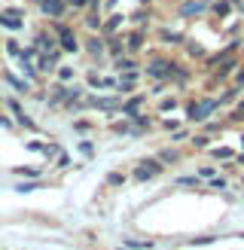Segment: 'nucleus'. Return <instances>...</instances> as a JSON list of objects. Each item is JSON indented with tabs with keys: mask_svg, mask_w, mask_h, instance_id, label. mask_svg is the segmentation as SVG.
Instances as JSON below:
<instances>
[{
	"mask_svg": "<svg viewBox=\"0 0 244 250\" xmlns=\"http://www.w3.org/2000/svg\"><path fill=\"white\" fill-rule=\"evenodd\" d=\"M162 162L159 159H143L141 162V168H134V180H150V177H156V174H162Z\"/></svg>",
	"mask_w": 244,
	"mask_h": 250,
	"instance_id": "nucleus-4",
	"label": "nucleus"
},
{
	"mask_svg": "<svg viewBox=\"0 0 244 250\" xmlns=\"http://www.w3.org/2000/svg\"><path fill=\"white\" fill-rule=\"evenodd\" d=\"M235 162H241V165H244V153H241V156H235Z\"/></svg>",
	"mask_w": 244,
	"mask_h": 250,
	"instance_id": "nucleus-43",
	"label": "nucleus"
},
{
	"mask_svg": "<svg viewBox=\"0 0 244 250\" xmlns=\"http://www.w3.org/2000/svg\"><path fill=\"white\" fill-rule=\"evenodd\" d=\"M125 247H131V250H153V241H134V238H128Z\"/></svg>",
	"mask_w": 244,
	"mask_h": 250,
	"instance_id": "nucleus-28",
	"label": "nucleus"
},
{
	"mask_svg": "<svg viewBox=\"0 0 244 250\" xmlns=\"http://www.w3.org/2000/svg\"><path fill=\"white\" fill-rule=\"evenodd\" d=\"M85 49H89L92 58H104V43H101V37H92V40L85 43Z\"/></svg>",
	"mask_w": 244,
	"mask_h": 250,
	"instance_id": "nucleus-11",
	"label": "nucleus"
},
{
	"mask_svg": "<svg viewBox=\"0 0 244 250\" xmlns=\"http://www.w3.org/2000/svg\"><path fill=\"white\" fill-rule=\"evenodd\" d=\"M55 73H58V80H61V83L73 80V67H70V64H58V70H55Z\"/></svg>",
	"mask_w": 244,
	"mask_h": 250,
	"instance_id": "nucleus-25",
	"label": "nucleus"
},
{
	"mask_svg": "<svg viewBox=\"0 0 244 250\" xmlns=\"http://www.w3.org/2000/svg\"><path fill=\"white\" fill-rule=\"evenodd\" d=\"M128 122H134L138 128H146V125H150V116H146V113H141V110H138V113H131V116H128Z\"/></svg>",
	"mask_w": 244,
	"mask_h": 250,
	"instance_id": "nucleus-23",
	"label": "nucleus"
},
{
	"mask_svg": "<svg viewBox=\"0 0 244 250\" xmlns=\"http://www.w3.org/2000/svg\"><path fill=\"white\" fill-rule=\"evenodd\" d=\"M85 28H92V31H101L104 28L101 19H98V9H89V16H85Z\"/></svg>",
	"mask_w": 244,
	"mask_h": 250,
	"instance_id": "nucleus-20",
	"label": "nucleus"
},
{
	"mask_svg": "<svg viewBox=\"0 0 244 250\" xmlns=\"http://www.w3.org/2000/svg\"><path fill=\"white\" fill-rule=\"evenodd\" d=\"M49 92H52V98H49L52 104H64L67 101V89H64V85H52Z\"/></svg>",
	"mask_w": 244,
	"mask_h": 250,
	"instance_id": "nucleus-16",
	"label": "nucleus"
},
{
	"mask_svg": "<svg viewBox=\"0 0 244 250\" xmlns=\"http://www.w3.org/2000/svg\"><path fill=\"white\" fill-rule=\"evenodd\" d=\"M16 189H19V192H31V189H37V183H19Z\"/></svg>",
	"mask_w": 244,
	"mask_h": 250,
	"instance_id": "nucleus-39",
	"label": "nucleus"
},
{
	"mask_svg": "<svg viewBox=\"0 0 244 250\" xmlns=\"http://www.w3.org/2000/svg\"><path fill=\"white\" fill-rule=\"evenodd\" d=\"M232 85L244 92V64H238V67H235V83H232Z\"/></svg>",
	"mask_w": 244,
	"mask_h": 250,
	"instance_id": "nucleus-30",
	"label": "nucleus"
},
{
	"mask_svg": "<svg viewBox=\"0 0 244 250\" xmlns=\"http://www.w3.org/2000/svg\"><path fill=\"white\" fill-rule=\"evenodd\" d=\"M3 80H6V83H9V85H12V89H16V92H21V95L28 92V85H24L21 80H16V77H9V73H3Z\"/></svg>",
	"mask_w": 244,
	"mask_h": 250,
	"instance_id": "nucleus-26",
	"label": "nucleus"
},
{
	"mask_svg": "<svg viewBox=\"0 0 244 250\" xmlns=\"http://www.w3.org/2000/svg\"><path fill=\"white\" fill-rule=\"evenodd\" d=\"M241 119H244V101H241V104L229 113V122H241Z\"/></svg>",
	"mask_w": 244,
	"mask_h": 250,
	"instance_id": "nucleus-31",
	"label": "nucleus"
},
{
	"mask_svg": "<svg viewBox=\"0 0 244 250\" xmlns=\"http://www.w3.org/2000/svg\"><path fill=\"white\" fill-rule=\"evenodd\" d=\"M186 137H189V131H183V128H177V131H174V137H171V141L177 144V141H186Z\"/></svg>",
	"mask_w": 244,
	"mask_h": 250,
	"instance_id": "nucleus-37",
	"label": "nucleus"
},
{
	"mask_svg": "<svg viewBox=\"0 0 244 250\" xmlns=\"http://www.w3.org/2000/svg\"><path fill=\"white\" fill-rule=\"evenodd\" d=\"M186 49H189V55H192V58H202V55H204V49H202V46H195V43H189Z\"/></svg>",
	"mask_w": 244,
	"mask_h": 250,
	"instance_id": "nucleus-36",
	"label": "nucleus"
},
{
	"mask_svg": "<svg viewBox=\"0 0 244 250\" xmlns=\"http://www.w3.org/2000/svg\"><path fill=\"white\" fill-rule=\"evenodd\" d=\"M16 174H24V177H40V168H16Z\"/></svg>",
	"mask_w": 244,
	"mask_h": 250,
	"instance_id": "nucleus-34",
	"label": "nucleus"
},
{
	"mask_svg": "<svg viewBox=\"0 0 244 250\" xmlns=\"http://www.w3.org/2000/svg\"><path fill=\"white\" fill-rule=\"evenodd\" d=\"M207 141H211V134H195V137H192V146H195V149H204Z\"/></svg>",
	"mask_w": 244,
	"mask_h": 250,
	"instance_id": "nucleus-29",
	"label": "nucleus"
},
{
	"mask_svg": "<svg viewBox=\"0 0 244 250\" xmlns=\"http://www.w3.org/2000/svg\"><path fill=\"white\" fill-rule=\"evenodd\" d=\"M238 95H241V89H235V85H229V89H226L223 95H220V98H217V101H220V104H232V101H235V98H238Z\"/></svg>",
	"mask_w": 244,
	"mask_h": 250,
	"instance_id": "nucleus-21",
	"label": "nucleus"
},
{
	"mask_svg": "<svg viewBox=\"0 0 244 250\" xmlns=\"http://www.w3.org/2000/svg\"><path fill=\"white\" fill-rule=\"evenodd\" d=\"M241 146H244V137H241Z\"/></svg>",
	"mask_w": 244,
	"mask_h": 250,
	"instance_id": "nucleus-46",
	"label": "nucleus"
},
{
	"mask_svg": "<svg viewBox=\"0 0 244 250\" xmlns=\"http://www.w3.org/2000/svg\"><path fill=\"white\" fill-rule=\"evenodd\" d=\"M67 165H70V156L61 153V156H58V168H67Z\"/></svg>",
	"mask_w": 244,
	"mask_h": 250,
	"instance_id": "nucleus-42",
	"label": "nucleus"
},
{
	"mask_svg": "<svg viewBox=\"0 0 244 250\" xmlns=\"http://www.w3.org/2000/svg\"><path fill=\"white\" fill-rule=\"evenodd\" d=\"M217 107H220L217 98H202V101H192V104L186 107V116H189L192 122H207V119L214 116Z\"/></svg>",
	"mask_w": 244,
	"mask_h": 250,
	"instance_id": "nucleus-2",
	"label": "nucleus"
},
{
	"mask_svg": "<svg viewBox=\"0 0 244 250\" xmlns=\"http://www.w3.org/2000/svg\"><path fill=\"white\" fill-rule=\"evenodd\" d=\"M0 24H3V28H12V31H19V28H21V19L9 16V12H0Z\"/></svg>",
	"mask_w": 244,
	"mask_h": 250,
	"instance_id": "nucleus-17",
	"label": "nucleus"
},
{
	"mask_svg": "<svg viewBox=\"0 0 244 250\" xmlns=\"http://www.w3.org/2000/svg\"><path fill=\"white\" fill-rule=\"evenodd\" d=\"M199 180H202V177H177L174 183H177V186H199Z\"/></svg>",
	"mask_w": 244,
	"mask_h": 250,
	"instance_id": "nucleus-32",
	"label": "nucleus"
},
{
	"mask_svg": "<svg viewBox=\"0 0 244 250\" xmlns=\"http://www.w3.org/2000/svg\"><path fill=\"white\" fill-rule=\"evenodd\" d=\"M37 49H40V52H52L55 49V34H37Z\"/></svg>",
	"mask_w": 244,
	"mask_h": 250,
	"instance_id": "nucleus-8",
	"label": "nucleus"
},
{
	"mask_svg": "<svg viewBox=\"0 0 244 250\" xmlns=\"http://www.w3.org/2000/svg\"><path fill=\"white\" fill-rule=\"evenodd\" d=\"M204 6H207V3H202V0H189V3H183V6L177 9V16H180V19H192V16H199V12H204Z\"/></svg>",
	"mask_w": 244,
	"mask_h": 250,
	"instance_id": "nucleus-7",
	"label": "nucleus"
},
{
	"mask_svg": "<svg viewBox=\"0 0 244 250\" xmlns=\"http://www.w3.org/2000/svg\"><path fill=\"white\" fill-rule=\"evenodd\" d=\"M177 107V101H174V98H168V101H162V107H159V110H174Z\"/></svg>",
	"mask_w": 244,
	"mask_h": 250,
	"instance_id": "nucleus-41",
	"label": "nucleus"
},
{
	"mask_svg": "<svg viewBox=\"0 0 244 250\" xmlns=\"http://www.w3.org/2000/svg\"><path fill=\"white\" fill-rule=\"evenodd\" d=\"M202 3H214V0H202Z\"/></svg>",
	"mask_w": 244,
	"mask_h": 250,
	"instance_id": "nucleus-44",
	"label": "nucleus"
},
{
	"mask_svg": "<svg viewBox=\"0 0 244 250\" xmlns=\"http://www.w3.org/2000/svg\"><path fill=\"white\" fill-rule=\"evenodd\" d=\"M141 46H143V31H134V34L125 37V49H128V52H138Z\"/></svg>",
	"mask_w": 244,
	"mask_h": 250,
	"instance_id": "nucleus-10",
	"label": "nucleus"
},
{
	"mask_svg": "<svg viewBox=\"0 0 244 250\" xmlns=\"http://www.w3.org/2000/svg\"><path fill=\"white\" fill-rule=\"evenodd\" d=\"M6 52H9V55H21V49H19V40H6Z\"/></svg>",
	"mask_w": 244,
	"mask_h": 250,
	"instance_id": "nucleus-35",
	"label": "nucleus"
},
{
	"mask_svg": "<svg viewBox=\"0 0 244 250\" xmlns=\"http://www.w3.org/2000/svg\"><path fill=\"white\" fill-rule=\"evenodd\" d=\"M116 70H119V73H131V70H138V61H134L131 55H128V58L119 55V58H116Z\"/></svg>",
	"mask_w": 244,
	"mask_h": 250,
	"instance_id": "nucleus-12",
	"label": "nucleus"
},
{
	"mask_svg": "<svg viewBox=\"0 0 244 250\" xmlns=\"http://www.w3.org/2000/svg\"><path fill=\"white\" fill-rule=\"evenodd\" d=\"M64 9H67V0H40V12L52 21L64 16Z\"/></svg>",
	"mask_w": 244,
	"mask_h": 250,
	"instance_id": "nucleus-5",
	"label": "nucleus"
},
{
	"mask_svg": "<svg viewBox=\"0 0 244 250\" xmlns=\"http://www.w3.org/2000/svg\"><path fill=\"white\" fill-rule=\"evenodd\" d=\"M52 34L58 37V43H61V49H64V52H77V49H80V43H77V34H73L70 28H67V24L64 21H55V28H52Z\"/></svg>",
	"mask_w": 244,
	"mask_h": 250,
	"instance_id": "nucleus-3",
	"label": "nucleus"
},
{
	"mask_svg": "<svg viewBox=\"0 0 244 250\" xmlns=\"http://www.w3.org/2000/svg\"><path fill=\"white\" fill-rule=\"evenodd\" d=\"M141 3H153V0H141Z\"/></svg>",
	"mask_w": 244,
	"mask_h": 250,
	"instance_id": "nucleus-45",
	"label": "nucleus"
},
{
	"mask_svg": "<svg viewBox=\"0 0 244 250\" xmlns=\"http://www.w3.org/2000/svg\"><path fill=\"white\" fill-rule=\"evenodd\" d=\"M40 70H46V73H55L58 70V49H52V52H43L40 55V64H37Z\"/></svg>",
	"mask_w": 244,
	"mask_h": 250,
	"instance_id": "nucleus-6",
	"label": "nucleus"
},
{
	"mask_svg": "<svg viewBox=\"0 0 244 250\" xmlns=\"http://www.w3.org/2000/svg\"><path fill=\"white\" fill-rule=\"evenodd\" d=\"M82 92H85L82 85H77V89H67V101H64V104H67V107H73V104H77L80 98H82Z\"/></svg>",
	"mask_w": 244,
	"mask_h": 250,
	"instance_id": "nucleus-22",
	"label": "nucleus"
},
{
	"mask_svg": "<svg viewBox=\"0 0 244 250\" xmlns=\"http://www.w3.org/2000/svg\"><path fill=\"white\" fill-rule=\"evenodd\" d=\"M141 104H143V95H134L131 101H125L122 110H125V116H131V113H138V110H141Z\"/></svg>",
	"mask_w": 244,
	"mask_h": 250,
	"instance_id": "nucleus-18",
	"label": "nucleus"
},
{
	"mask_svg": "<svg viewBox=\"0 0 244 250\" xmlns=\"http://www.w3.org/2000/svg\"><path fill=\"white\" fill-rule=\"evenodd\" d=\"M122 52H125V40H119V37H110V55L119 58Z\"/></svg>",
	"mask_w": 244,
	"mask_h": 250,
	"instance_id": "nucleus-19",
	"label": "nucleus"
},
{
	"mask_svg": "<svg viewBox=\"0 0 244 250\" xmlns=\"http://www.w3.org/2000/svg\"><path fill=\"white\" fill-rule=\"evenodd\" d=\"M67 6H73V9H82V6H89V0H67Z\"/></svg>",
	"mask_w": 244,
	"mask_h": 250,
	"instance_id": "nucleus-38",
	"label": "nucleus"
},
{
	"mask_svg": "<svg viewBox=\"0 0 244 250\" xmlns=\"http://www.w3.org/2000/svg\"><path fill=\"white\" fill-rule=\"evenodd\" d=\"M159 37H162L165 43H171V46H177V43H183V37H180V34H174V31H162V34H159Z\"/></svg>",
	"mask_w": 244,
	"mask_h": 250,
	"instance_id": "nucleus-27",
	"label": "nucleus"
},
{
	"mask_svg": "<svg viewBox=\"0 0 244 250\" xmlns=\"http://www.w3.org/2000/svg\"><path fill=\"white\" fill-rule=\"evenodd\" d=\"M211 12H214V16H229V12H232V0H214Z\"/></svg>",
	"mask_w": 244,
	"mask_h": 250,
	"instance_id": "nucleus-14",
	"label": "nucleus"
},
{
	"mask_svg": "<svg viewBox=\"0 0 244 250\" xmlns=\"http://www.w3.org/2000/svg\"><path fill=\"white\" fill-rule=\"evenodd\" d=\"M122 21H125V16H119V12H113V16H110V19H107V24H104V28H101V31H104V34H113V31L119 28V24H122Z\"/></svg>",
	"mask_w": 244,
	"mask_h": 250,
	"instance_id": "nucleus-15",
	"label": "nucleus"
},
{
	"mask_svg": "<svg viewBox=\"0 0 244 250\" xmlns=\"http://www.w3.org/2000/svg\"><path fill=\"white\" fill-rule=\"evenodd\" d=\"M211 156H214V159H226V162L235 159V153H232L229 146H217V149H211Z\"/></svg>",
	"mask_w": 244,
	"mask_h": 250,
	"instance_id": "nucleus-24",
	"label": "nucleus"
},
{
	"mask_svg": "<svg viewBox=\"0 0 244 250\" xmlns=\"http://www.w3.org/2000/svg\"><path fill=\"white\" fill-rule=\"evenodd\" d=\"M177 159H180V153H177L174 146H165L162 153H159V162H162V165H174Z\"/></svg>",
	"mask_w": 244,
	"mask_h": 250,
	"instance_id": "nucleus-13",
	"label": "nucleus"
},
{
	"mask_svg": "<svg viewBox=\"0 0 244 250\" xmlns=\"http://www.w3.org/2000/svg\"><path fill=\"white\" fill-rule=\"evenodd\" d=\"M174 61H171V58H162V55H156V58H150V61H146V67H143V73H146V77H150V80H171V73H174Z\"/></svg>",
	"mask_w": 244,
	"mask_h": 250,
	"instance_id": "nucleus-1",
	"label": "nucleus"
},
{
	"mask_svg": "<svg viewBox=\"0 0 244 250\" xmlns=\"http://www.w3.org/2000/svg\"><path fill=\"white\" fill-rule=\"evenodd\" d=\"M134 85H138V70H131V73H122V80H119V85H116V89H119V92H131Z\"/></svg>",
	"mask_w": 244,
	"mask_h": 250,
	"instance_id": "nucleus-9",
	"label": "nucleus"
},
{
	"mask_svg": "<svg viewBox=\"0 0 244 250\" xmlns=\"http://www.w3.org/2000/svg\"><path fill=\"white\" fill-rule=\"evenodd\" d=\"M122 183H125L122 174H107V186H122Z\"/></svg>",
	"mask_w": 244,
	"mask_h": 250,
	"instance_id": "nucleus-33",
	"label": "nucleus"
},
{
	"mask_svg": "<svg viewBox=\"0 0 244 250\" xmlns=\"http://www.w3.org/2000/svg\"><path fill=\"white\" fill-rule=\"evenodd\" d=\"M211 186H214V189H226V180H223V177H214Z\"/></svg>",
	"mask_w": 244,
	"mask_h": 250,
	"instance_id": "nucleus-40",
	"label": "nucleus"
}]
</instances>
